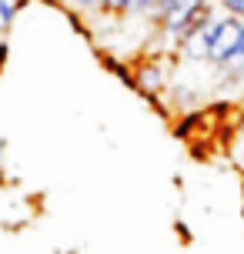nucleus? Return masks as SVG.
Wrapping results in <instances>:
<instances>
[{
	"label": "nucleus",
	"instance_id": "obj_1",
	"mask_svg": "<svg viewBox=\"0 0 244 254\" xmlns=\"http://www.w3.org/2000/svg\"><path fill=\"white\" fill-rule=\"evenodd\" d=\"M241 47H244V20L231 17V13H218V20H214V44H211L207 64L231 67L241 57Z\"/></svg>",
	"mask_w": 244,
	"mask_h": 254
},
{
	"label": "nucleus",
	"instance_id": "obj_2",
	"mask_svg": "<svg viewBox=\"0 0 244 254\" xmlns=\"http://www.w3.org/2000/svg\"><path fill=\"white\" fill-rule=\"evenodd\" d=\"M167 77H171V61L164 57H147L134 64V90L144 94L147 101H157L167 90Z\"/></svg>",
	"mask_w": 244,
	"mask_h": 254
},
{
	"label": "nucleus",
	"instance_id": "obj_3",
	"mask_svg": "<svg viewBox=\"0 0 244 254\" xmlns=\"http://www.w3.org/2000/svg\"><path fill=\"white\" fill-rule=\"evenodd\" d=\"M24 7V0H0V34H7L17 20V13Z\"/></svg>",
	"mask_w": 244,
	"mask_h": 254
},
{
	"label": "nucleus",
	"instance_id": "obj_4",
	"mask_svg": "<svg viewBox=\"0 0 244 254\" xmlns=\"http://www.w3.org/2000/svg\"><path fill=\"white\" fill-rule=\"evenodd\" d=\"M134 0H104V17H127Z\"/></svg>",
	"mask_w": 244,
	"mask_h": 254
},
{
	"label": "nucleus",
	"instance_id": "obj_5",
	"mask_svg": "<svg viewBox=\"0 0 244 254\" xmlns=\"http://www.w3.org/2000/svg\"><path fill=\"white\" fill-rule=\"evenodd\" d=\"M107 70H111V74H114L117 80H124L127 87H134V70H130V67H124L121 61H114V57H107Z\"/></svg>",
	"mask_w": 244,
	"mask_h": 254
},
{
	"label": "nucleus",
	"instance_id": "obj_6",
	"mask_svg": "<svg viewBox=\"0 0 244 254\" xmlns=\"http://www.w3.org/2000/svg\"><path fill=\"white\" fill-rule=\"evenodd\" d=\"M64 3L80 13H104V0H64Z\"/></svg>",
	"mask_w": 244,
	"mask_h": 254
},
{
	"label": "nucleus",
	"instance_id": "obj_7",
	"mask_svg": "<svg viewBox=\"0 0 244 254\" xmlns=\"http://www.w3.org/2000/svg\"><path fill=\"white\" fill-rule=\"evenodd\" d=\"M224 13H231V17H241L244 20V0H214Z\"/></svg>",
	"mask_w": 244,
	"mask_h": 254
},
{
	"label": "nucleus",
	"instance_id": "obj_8",
	"mask_svg": "<svg viewBox=\"0 0 244 254\" xmlns=\"http://www.w3.org/2000/svg\"><path fill=\"white\" fill-rule=\"evenodd\" d=\"M157 7V0H134V7H130V13H144V17H147V13L154 10Z\"/></svg>",
	"mask_w": 244,
	"mask_h": 254
},
{
	"label": "nucleus",
	"instance_id": "obj_9",
	"mask_svg": "<svg viewBox=\"0 0 244 254\" xmlns=\"http://www.w3.org/2000/svg\"><path fill=\"white\" fill-rule=\"evenodd\" d=\"M224 70H228V77H234V80H241V84H244V61L234 64V67H224Z\"/></svg>",
	"mask_w": 244,
	"mask_h": 254
},
{
	"label": "nucleus",
	"instance_id": "obj_10",
	"mask_svg": "<svg viewBox=\"0 0 244 254\" xmlns=\"http://www.w3.org/2000/svg\"><path fill=\"white\" fill-rule=\"evenodd\" d=\"M7 54H10V44H7V37H0V70L7 64Z\"/></svg>",
	"mask_w": 244,
	"mask_h": 254
}]
</instances>
